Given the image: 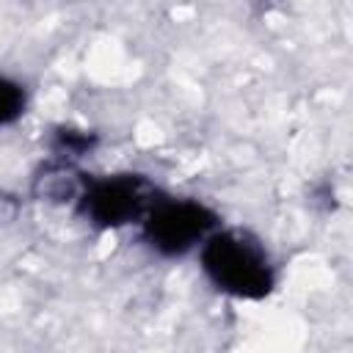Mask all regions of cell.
I'll return each mask as SVG.
<instances>
[{"mask_svg": "<svg viewBox=\"0 0 353 353\" xmlns=\"http://www.w3.org/2000/svg\"><path fill=\"white\" fill-rule=\"evenodd\" d=\"M218 226V212L210 204L199 199L160 193L138 223V232L149 251L163 259H176L190 251H199V245Z\"/></svg>", "mask_w": 353, "mask_h": 353, "instance_id": "cell-3", "label": "cell"}, {"mask_svg": "<svg viewBox=\"0 0 353 353\" xmlns=\"http://www.w3.org/2000/svg\"><path fill=\"white\" fill-rule=\"evenodd\" d=\"M94 146H97V135L88 130H77V127H58L52 130V138H50L52 160L69 163V165H74V160L88 154Z\"/></svg>", "mask_w": 353, "mask_h": 353, "instance_id": "cell-4", "label": "cell"}, {"mask_svg": "<svg viewBox=\"0 0 353 353\" xmlns=\"http://www.w3.org/2000/svg\"><path fill=\"white\" fill-rule=\"evenodd\" d=\"M157 196L160 190L149 176L135 171H121V174L85 176L72 207L85 223L97 229H121V226H138Z\"/></svg>", "mask_w": 353, "mask_h": 353, "instance_id": "cell-2", "label": "cell"}, {"mask_svg": "<svg viewBox=\"0 0 353 353\" xmlns=\"http://www.w3.org/2000/svg\"><path fill=\"white\" fill-rule=\"evenodd\" d=\"M199 265L215 290L237 301H262L276 287V265L248 229L218 226L199 245Z\"/></svg>", "mask_w": 353, "mask_h": 353, "instance_id": "cell-1", "label": "cell"}, {"mask_svg": "<svg viewBox=\"0 0 353 353\" xmlns=\"http://www.w3.org/2000/svg\"><path fill=\"white\" fill-rule=\"evenodd\" d=\"M28 108V91L19 80L0 74V127L14 124L17 119H22Z\"/></svg>", "mask_w": 353, "mask_h": 353, "instance_id": "cell-5", "label": "cell"}]
</instances>
